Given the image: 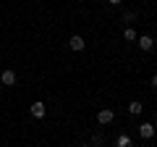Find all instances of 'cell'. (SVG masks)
<instances>
[{"mask_svg":"<svg viewBox=\"0 0 157 147\" xmlns=\"http://www.w3.org/2000/svg\"><path fill=\"white\" fill-rule=\"evenodd\" d=\"M113 118H115V110L113 108H102L100 113H97V124H102V126L113 124Z\"/></svg>","mask_w":157,"mask_h":147,"instance_id":"6da1fadb","label":"cell"},{"mask_svg":"<svg viewBox=\"0 0 157 147\" xmlns=\"http://www.w3.org/2000/svg\"><path fill=\"white\" fill-rule=\"evenodd\" d=\"M29 110H32V116H34V118H45V116H47V105H45L42 100L32 102V108H29Z\"/></svg>","mask_w":157,"mask_h":147,"instance_id":"7a4b0ae2","label":"cell"},{"mask_svg":"<svg viewBox=\"0 0 157 147\" xmlns=\"http://www.w3.org/2000/svg\"><path fill=\"white\" fill-rule=\"evenodd\" d=\"M155 126H152L149 124V121H144V124H139V137H141V139H152V137H155Z\"/></svg>","mask_w":157,"mask_h":147,"instance_id":"3957f363","label":"cell"},{"mask_svg":"<svg viewBox=\"0 0 157 147\" xmlns=\"http://www.w3.org/2000/svg\"><path fill=\"white\" fill-rule=\"evenodd\" d=\"M84 45H86V42H84V37H81V34H73V37H68V47H71V50H84Z\"/></svg>","mask_w":157,"mask_h":147,"instance_id":"277c9868","label":"cell"},{"mask_svg":"<svg viewBox=\"0 0 157 147\" xmlns=\"http://www.w3.org/2000/svg\"><path fill=\"white\" fill-rule=\"evenodd\" d=\"M0 84H6V87H13V84H16V71L6 68V71L0 74Z\"/></svg>","mask_w":157,"mask_h":147,"instance_id":"5b68a950","label":"cell"},{"mask_svg":"<svg viewBox=\"0 0 157 147\" xmlns=\"http://www.w3.org/2000/svg\"><path fill=\"white\" fill-rule=\"evenodd\" d=\"M136 42H139V47H141L144 53H149L152 47H155V40H152V37H147V34H141V37H139Z\"/></svg>","mask_w":157,"mask_h":147,"instance_id":"8992f818","label":"cell"},{"mask_svg":"<svg viewBox=\"0 0 157 147\" xmlns=\"http://www.w3.org/2000/svg\"><path fill=\"white\" fill-rule=\"evenodd\" d=\"M115 147H131V137H128V134H118Z\"/></svg>","mask_w":157,"mask_h":147,"instance_id":"52a82bcc","label":"cell"},{"mask_svg":"<svg viewBox=\"0 0 157 147\" xmlns=\"http://www.w3.org/2000/svg\"><path fill=\"white\" fill-rule=\"evenodd\" d=\"M123 37H126V40H128V42H136V40H139V34H136V29H134V26H126Z\"/></svg>","mask_w":157,"mask_h":147,"instance_id":"ba28073f","label":"cell"},{"mask_svg":"<svg viewBox=\"0 0 157 147\" xmlns=\"http://www.w3.org/2000/svg\"><path fill=\"white\" fill-rule=\"evenodd\" d=\"M141 110H144V105H141L139 100H134V102H131V105H128V113H131V116H139Z\"/></svg>","mask_w":157,"mask_h":147,"instance_id":"9c48e42d","label":"cell"},{"mask_svg":"<svg viewBox=\"0 0 157 147\" xmlns=\"http://www.w3.org/2000/svg\"><path fill=\"white\" fill-rule=\"evenodd\" d=\"M152 87H155V89H157V74H155V76H152Z\"/></svg>","mask_w":157,"mask_h":147,"instance_id":"30bf717a","label":"cell"},{"mask_svg":"<svg viewBox=\"0 0 157 147\" xmlns=\"http://www.w3.org/2000/svg\"><path fill=\"white\" fill-rule=\"evenodd\" d=\"M121 3H123V0H110V6H121Z\"/></svg>","mask_w":157,"mask_h":147,"instance_id":"8fae6325","label":"cell"},{"mask_svg":"<svg viewBox=\"0 0 157 147\" xmlns=\"http://www.w3.org/2000/svg\"><path fill=\"white\" fill-rule=\"evenodd\" d=\"M81 147H94V145H81Z\"/></svg>","mask_w":157,"mask_h":147,"instance_id":"7c38bea8","label":"cell"},{"mask_svg":"<svg viewBox=\"0 0 157 147\" xmlns=\"http://www.w3.org/2000/svg\"><path fill=\"white\" fill-rule=\"evenodd\" d=\"M0 87H3V84H0Z\"/></svg>","mask_w":157,"mask_h":147,"instance_id":"4fadbf2b","label":"cell"}]
</instances>
